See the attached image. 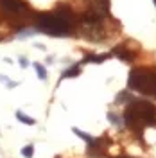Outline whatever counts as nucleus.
Wrapping results in <instances>:
<instances>
[{"label": "nucleus", "mask_w": 156, "mask_h": 158, "mask_svg": "<svg viewBox=\"0 0 156 158\" xmlns=\"http://www.w3.org/2000/svg\"><path fill=\"white\" fill-rule=\"evenodd\" d=\"M74 11L68 6H59L52 13H41L36 16L38 31L50 34V36H68L74 27Z\"/></svg>", "instance_id": "1"}, {"label": "nucleus", "mask_w": 156, "mask_h": 158, "mask_svg": "<svg viewBox=\"0 0 156 158\" xmlns=\"http://www.w3.org/2000/svg\"><path fill=\"white\" fill-rule=\"evenodd\" d=\"M124 124L135 131H142V128L156 124L154 104L147 101H131L124 111Z\"/></svg>", "instance_id": "2"}, {"label": "nucleus", "mask_w": 156, "mask_h": 158, "mask_svg": "<svg viewBox=\"0 0 156 158\" xmlns=\"http://www.w3.org/2000/svg\"><path fill=\"white\" fill-rule=\"evenodd\" d=\"M127 86L144 95L156 97V69L154 67H138L129 72Z\"/></svg>", "instance_id": "3"}, {"label": "nucleus", "mask_w": 156, "mask_h": 158, "mask_svg": "<svg viewBox=\"0 0 156 158\" xmlns=\"http://www.w3.org/2000/svg\"><path fill=\"white\" fill-rule=\"evenodd\" d=\"M0 9L6 15H20L23 9H27V4L23 0H0Z\"/></svg>", "instance_id": "4"}, {"label": "nucleus", "mask_w": 156, "mask_h": 158, "mask_svg": "<svg viewBox=\"0 0 156 158\" xmlns=\"http://www.w3.org/2000/svg\"><path fill=\"white\" fill-rule=\"evenodd\" d=\"M113 54H117L118 58H122L124 61H133V58H135V52H129L126 45H118L117 49L113 50Z\"/></svg>", "instance_id": "5"}, {"label": "nucleus", "mask_w": 156, "mask_h": 158, "mask_svg": "<svg viewBox=\"0 0 156 158\" xmlns=\"http://www.w3.org/2000/svg\"><path fill=\"white\" fill-rule=\"evenodd\" d=\"M79 72H81V67H79V65H74L72 69L65 70V74H63V79H65V77H76V76H79Z\"/></svg>", "instance_id": "6"}, {"label": "nucleus", "mask_w": 156, "mask_h": 158, "mask_svg": "<svg viewBox=\"0 0 156 158\" xmlns=\"http://www.w3.org/2000/svg\"><path fill=\"white\" fill-rule=\"evenodd\" d=\"M16 117H18L20 122H25V124H29V126H32V124H34V118H29L25 113H22V111H16Z\"/></svg>", "instance_id": "7"}, {"label": "nucleus", "mask_w": 156, "mask_h": 158, "mask_svg": "<svg viewBox=\"0 0 156 158\" xmlns=\"http://www.w3.org/2000/svg\"><path fill=\"white\" fill-rule=\"evenodd\" d=\"M72 131H74V133H76V135H77L79 138H83L84 142H88V144H90V142L93 140V138L90 137V135H86V133H83V131H81V129H79V128H74V129H72Z\"/></svg>", "instance_id": "8"}, {"label": "nucleus", "mask_w": 156, "mask_h": 158, "mask_svg": "<svg viewBox=\"0 0 156 158\" xmlns=\"http://www.w3.org/2000/svg\"><path fill=\"white\" fill-rule=\"evenodd\" d=\"M34 69H36V72H38V77L39 79H47V70L43 69V65L34 63Z\"/></svg>", "instance_id": "9"}, {"label": "nucleus", "mask_w": 156, "mask_h": 158, "mask_svg": "<svg viewBox=\"0 0 156 158\" xmlns=\"http://www.w3.org/2000/svg\"><path fill=\"white\" fill-rule=\"evenodd\" d=\"M22 155H23V156H27V158H31V156H32V146H27L25 149H22Z\"/></svg>", "instance_id": "10"}, {"label": "nucleus", "mask_w": 156, "mask_h": 158, "mask_svg": "<svg viewBox=\"0 0 156 158\" xmlns=\"http://www.w3.org/2000/svg\"><path fill=\"white\" fill-rule=\"evenodd\" d=\"M20 65H22V67H27L29 63H27V59L25 58H20Z\"/></svg>", "instance_id": "11"}, {"label": "nucleus", "mask_w": 156, "mask_h": 158, "mask_svg": "<svg viewBox=\"0 0 156 158\" xmlns=\"http://www.w3.org/2000/svg\"><path fill=\"white\" fill-rule=\"evenodd\" d=\"M154 6H156V0H154Z\"/></svg>", "instance_id": "12"}]
</instances>
